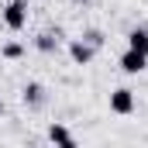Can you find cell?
I'll return each mask as SVG.
<instances>
[{
	"label": "cell",
	"mask_w": 148,
	"mask_h": 148,
	"mask_svg": "<svg viewBox=\"0 0 148 148\" xmlns=\"http://www.w3.org/2000/svg\"><path fill=\"white\" fill-rule=\"evenodd\" d=\"M3 28L7 31H24L28 28V3L24 0H7V7H3Z\"/></svg>",
	"instance_id": "6da1fadb"
},
{
	"label": "cell",
	"mask_w": 148,
	"mask_h": 148,
	"mask_svg": "<svg viewBox=\"0 0 148 148\" xmlns=\"http://www.w3.org/2000/svg\"><path fill=\"white\" fill-rule=\"evenodd\" d=\"M134 90H127V86H117L110 93V114H121V117H127V114H134Z\"/></svg>",
	"instance_id": "7a4b0ae2"
},
{
	"label": "cell",
	"mask_w": 148,
	"mask_h": 148,
	"mask_svg": "<svg viewBox=\"0 0 148 148\" xmlns=\"http://www.w3.org/2000/svg\"><path fill=\"white\" fill-rule=\"evenodd\" d=\"M69 59H73L76 66H90L97 59V45H90L86 38H73L69 41Z\"/></svg>",
	"instance_id": "3957f363"
},
{
	"label": "cell",
	"mask_w": 148,
	"mask_h": 148,
	"mask_svg": "<svg viewBox=\"0 0 148 148\" xmlns=\"http://www.w3.org/2000/svg\"><path fill=\"white\" fill-rule=\"evenodd\" d=\"M121 69L127 76H138L148 69V55L145 52H134V48H124V55H121Z\"/></svg>",
	"instance_id": "277c9868"
},
{
	"label": "cell",
	"mask_w": 148,
	"mask_h": 148,
	"mask_svg": "<svg viewBox=\"0 0 148 148\" xmlns=\"http://www.w3.org/2000/svg\"><path fill=\"white\" fill-rule=\"evenodd\" d=\"M21 100H24V107H31V110H41L45 107V86L41 83H24V90H21Z\"/></svg>",
	"instance_id": "5b68a950"
},
{
	"label": "cell",
	"mask_w": 148,
	"mask_h": 148,
	"mask_svg": "<svg viewBox=\"0 0 148 148\" xmlns=\"http://www.w3.org/2000/svg\"><path fill=\"white\" fill-rule=\"evenodd\" d=\"M48 141H55V145H76L73 131L66 124H48Z\"/></svg>",
	"instance_id": "8992f818"
},
{
	"label": "cell",
	"mask_w": 148,
	"mask_h": 148,
	"mask_svg": "<svg viewBox=\"0 0 148 148\" xmlns=\"http://www.w3.org/2000/svg\"><path fill=\"white\" fill-rule=\"evenodd\" d=\"M127 48L148 55V31H145V28H131V31H127Z\"/></svg>",
	"instance_id": "52a82bcc"
},
{
	"label": "cell",
	"mask_w": 148,
	"mask_h": 148,
	"mask_svg": "<svg viewBox=\"0 0 148 148\" xmlns=\"http://www.w3.org/2000/svg\"><path fill=\"white\" fill-rule=\"evenodd\" d=\"M38 52H55L59 48V35H52V31H45V35H38Z\"/></svg>",
	"instance_id": "ba28073f"
},
{
	"label": "cell",
	"mask_w": 148,
	"mask_h": 148,
	"mask_svg": "<svg viewBox=\"0 0 148 148\" xmlns=\"http://www.w3.org/2000/svg\"><path fill=\"white\" fill-rule=\"evenodd\" d=\"M0 55L14 62V59H21V55H24V45H21V41H7V45L0 48Z\"/></svg>",
	"instance_id": "9c48e42d"
},
{
	"label": "cell",
	"mask_w": 148,
	"mask_h": 148,
	"mask_svg": "<svg viewBox=\"0 0 148 148\" xmlns=\"http://www.w3.org/2000/svg\"><path fill=\"white\" fill-rule=\"evenodd\" d=\"M83 38H86V41H90V45H97V48H100V45H103V35H100V31H97V28H90V31H83Z\"/></svg>",
	"instance_id": "30bf717a"
},
{
	"label": "cell",
	"mask_w": 148,
	"mask_h": 148,
	"mask_svg": "<svg viewBox=\"0 0 148 148\" xmlns=\"http://www.w3.org/2000/svg\"><path fill=\"white\" fill-rule=\"evenodd\" d=\"M73 3H90V0H73Z\"/></svg>",
	"instance_id": "8fae6325"
}]
</instances>
